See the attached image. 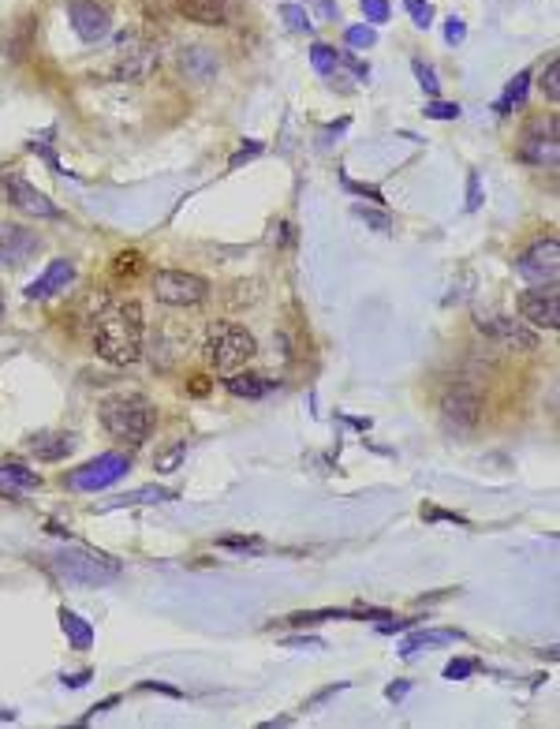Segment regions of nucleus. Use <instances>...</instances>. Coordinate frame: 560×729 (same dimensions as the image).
<instances>
[{
	"mask_svg": "<svg viewBox=\"0 0 560 729\" xmlns=\"http://www.w3.org/2000/svg\"><path fill=\"white\" fill-rule=\"evenodd\" d=\"M475 670H478L475 658H452V662L445 666V681H467Z\"/></svg>",
	"mask_w": 560,
	"mask_h": 729,
	"instance_id": "nucleus-34",
	"label": "nucleus"
},
{
	"mask_svg": "<svg viewBox=\"0 0 560 729\" xmlns=\"http://www.w3.org/2000/svg\"><path fill=\"white\" fill-rule=\"evenodd\" d=\"M262 150H266V146L258 143V139H251V143L239 146L236 154H232V161H228V169H239V165H247V161H254V158H258V154H262Z\"/></svg>",
	"mask_w": 560,
	"mask_h": 729,
	"instance_id": "nucleus-38",
	"label": "nucleus"
},
{
	"mask_svg": "<svg viewBox=\"0 0 560 729\" xmlns=\"http://www.w3.org/2000/svg\"><path fill=\"white\" fill-rule=\"evenodd\" d=\"M4 191H8V202H12L15 210H23V214L45 217V221H56V217H60V206H56L49 195H42L38 187H30L27 180H19V176H8V180H4Z\"/></svg>",
	"mask_w": 560,
	"mask_h": 729,
	"instance_id": "nucleus-12",
	"label": "nucleus"
},
{
	"mask_svg": "<svg viewBox=\"0 0 560 729\" xmlns=\"http://www.w3.org/2000/svg\"><path fill=\"white\" fill-rule=\"evenodd\" d=\"M284 647H307V651H322L325 640H318V636H288V640H284Z\"/></svg>",
	"mask_w": 560,
	"mask_h": 729,
	"instance_id": "nucleus-45",
	"label": "nucleus"
},
{
	"mask_svg": "<svg viewBox=\"0 0 560 729\" xmlns=\"http://www.w3.org/2000/svg\"><path fill=\"white\" fill-rule=\"evenodd\" d=\"M340 180H344V187H348V191H355V195H363V199L378 202V206H389V202H385V195H381L378 187H370V184H355V180H348V176H340Z\"/></svg>",
	"mask_w": 560,
	"mask_h": 729,
	"instance_id": "nucleus-40",
	"label": "nucleus"
},
{
	"mask_svg": "<svg viewBox=\"0 0 560 729\" xmlns=\"http://www.w3.org/2000/svg\"><path fill=\"white\" fill-rule=\"evenodd\" d=\"M0 251H4V258H12L15 266H19V262H27L30 255L42 251V236H38V232H27L23 225L0 221Z\"/></svg>",
	"mask_w": 560,
	"mask_h": 729,
	"instance_id": "nucleus-16",
	"label": "nucleus"
},
{
	"mask_svg": "<svg viewBox=\"0 0 560 729\" xmlns=\"http://www.w3.org/2000/svg\"><path fill=\"white\" fill-rule=\"evenodd\" d=\"M411 72H415V79H419V86L430 94V98H437V90H441V83H437V72L426 64V60H411Z\"/></svg>",
	"mask_w": 560,
	"mask_h": 729,
	"instance_id": "nucleus-32",
	"label": "nucleus"
},
{
	"mask_svg": "<svg viewBox=\"0 0 560 729\" xmlns=\"http://www.w3.org/2000/svg\"><path fill=\"white\" fill-rule=\"evenodd\" d=\"M157 49L154 45H142V42H131L120 53V60H116V68H112V75L120 79V83H142V79H150L157 68Z\"/></svg>",
	"mask_w": 560,
	"mask_h": 729,
	"instance_id": "nucleus-13",
	"label": "nucleus"
},
{
	"mask_svg": "<svg viewBox=\"0 0 560 729\" xmlns=\"http://www.w3.org/2000/svg\"><path fill=\"white\" fill-rule=\"evenodd\" d=\"M71 281H75V262L71 258H53L42 270V277L30 281L23 292H27V300H49L56 292H68Z\"/></svg>",
	"mask_w": 560,
	"mask_h": 729,
	"instance_id": "nucleus-15",
	"label": "nucleus"
},
{
	"mask_svg": "<svg viewBox=\"0 0 560 729\" xmlns=\"http://www.w3.org/2000/svg\"><path fill=\"white\" fill-rule=\"evenodd\" d=\"M90 681V670H79V673H64V685L68 688H83Z\"/></svg>",
	"mask_w": 560,
	"mask_h": 729,
	"instance_id": "nucleus-49",
	"label": "nucleus"
},
{
	"mask_svg": "<svg viewBox=\"0 0 560 729\" xmlns=\"http://www.w3.org/2000/svg\"><path fill=\"white\" fill-rule=\"evenodd\" d=\"M217 546H221V550H236V554H262V550H266V539H254V535H221Z\"/></svg>",
	"mask_w": 560,
	"mask_h": 729,
	"instance_id": "nucleus-27",
	"label": "nucleus"
},
{
	"mask_svg": "<svg viewBox=\"0 0 560 729\" xmlns=\"http://www.w3.org/2000/svg\"><path fill=\"white\" fill-rule=\"evenodd\" d=\"M478 206H482V180H478V172H467V210L475 214Z\"/></svg>",
	"mask_w": 560,
	"mask_h": 729,
	"instance_id": "nucleus-41",
	"label": "nucleus"
},
{
	"mask_svg": "<svg viewBox=\"0 0 560 729\" xmlns=\"http://www.w3.org/2000/svg\"><path fill=\"white\" fill-rule=\"evenodd\" d=\"M224 389H228L232 397H239V401H262V397H269V393H277L280 382H273V378H266V374L232 371L228 374V382H224Z\"/></svg>",
	"mask_w": 560,
	"mask_h": 729,
	"instance_id": "nucleus-18",
	"label": "nucleus"
},
{
	"mask_svg": "<svg viewBox=\"0 0 560 729\" xmlns=\"http://www.w3.org/2000/svg\"><path fill=\"white\" fill-rule=\"evenodd\" d=\"M344 688H348V681H340V685H329V688H322V692H318V696H310V700H307V711H318V707H322L325 700H333L336 692H344Z\"/></svg>",
	"mask_w": 560,
	"mask_h": 729,
	"instance_id": "nucleus-43",
	"label": "nucleus"
},
{
	"mask_svg": "<svg viewBox=\"0 0 560 729\" xmlns=\"http://www.w3.org/2000/svg\"><path fill=\"white\" fill-rule=\"evenodd\" d=\"M538 90L549 98V105H557L560 101V60L553 57L549 60V68L542 72V83H538Z\"/></svg>",
	"mask_w": 560,
	"mask_h": 729,
	"instance_id": "nucleus-29",
	"label": "nucleus"
},
{
	"mask_svg": "<svg viewBox=\"0 0 560 729\" xmlns=\"http://www.w3.org/2000/svg\"><path fill=\"white\" fill-rule=\"evenodd\" d=\"M116 703H120V696H109V700L94 703V707H90V715H86L83 722H90V718H98V715H105V711H112V707H116Z\"/></svg>",
	"mask_w": 560,
	"mask_h": 729,
	"instance_id": "nucleus-48",
	"label": "nucleus"
},
{
	"mask_svg": "<svg viewBox=\"0 0 560 729\" xmlns=\"http://www.w3.org/2000/svg\"><path fill=\"white\" fill-rule=\"evenodd\" d=\"M310 68H314V72L318 75H333L336 72V49L333 45H314V49H310Z\"/></svg>",
	"mask_w": 560,
	"mask_h": 729,
	"instance_id": "nucleus-28",
	"label": "nucleus"
},
{
	"mask_svg": "<svg viewBox=\"0 0 560 729\" xmlns=\"http://www.w3.org/2000/svg\"><path fill=\"white\" fill-rule=\"evenodd\" d=\"M172 8L198 27H224L228 23V8L224 0H172Z\"/></svg>",
	"mask_w": 560,
	"mask_h": 729,
	"instance_id": "nucleus-17",
	"label": "nucleus"
},
{
	"mask_svg": "<svg viewBox=\"0 0 560 729\" xmlns=\"http://www.w3.org/2000/svg\"><path fill=\"white\" fill-rule=\"evenodd\" d=\"M68 23H71V30L90 45L101 42V38H109V30H112L109 12H105L101 4H94V0H71Z\"/></svg>",
	"mask_w": 560,
	"mask_h": 729,
	"instance_id": "nucleus-11",
	"label": "nucleus"
},
{
	"mask_svg": "<svg viewBox=\"0 0 560 729\" xmlns=\"http://www.w3.org/2000/svg\"><path fill=\"white\" fill-rule=\"evenodd\" d=\"M157 423V412L150 397L142 393H116L109 401L101 404V427L109 430L116 442L127 445H142L150 438V430Z\"/></svg>",
	"mask_w": 560,
	"mask_h": 729,
	"instance_id": "nucleus-3",
	"label": "nucleus"
},
{
	"mask_svg": "<svg viewBox=\"0 0 560 729\" xmlns=\"http://www.w3.org/2000/svg\"><path fill=\"white\" fill-rule=\"evenodd\" d=\"M60 629H64V636H68V644L75 647V651H90V644H94V629H90L86 617L71 614V610H60Z\"/></svg>",
	"mask_w": 560,
	"mask_h": 729,
	"instance_id": "nucleus-23",
	"label": "nucleus"
},
{
	"mask_svg": "<svg viewBox=\"0 0 560 729\" xmlns=\"http://www.w3.org/2000/svg\"><path fill=\"white\" fill-rule=\"evenodd\" d=\"M277 726H292V718H273V722H266V729H277Z\"/></svg>",
	"mask_w": 560,
	"mask_h": 729,
	"instance_id": "nucleus-50",
	"label": "nucleus"
},
{
	"mask_svg": "<svg viewBox=\"0 0 560 729\" xmlns=\"http://www.w3.org/2000/svg\"><path fill=\"white\" fill-rule=\"evenodd\" d=\"M42 475L23 468V464H0V498H19L27 490H38Z\"/></svg>",
	"mask_w": 560,
	"mask_h": 729,
	"instance_id": "nucleus-20",
	"label": "nucleus"
},
{
	"mask_svg": "<svg viewBox=\"0 0 560 729\" xmlns=\"http://www.w3.org/2000/svg\"><path fill=\"white\" fill-rule=\"evenodd\" d=\"M441 644H463V632L460 629H422L400 644V655L411 658V655H419L422 647H441Z\"/></svg>",
	"mask_w": 560,
	"mask_h": 729,
	"instance_id": "nucleus-21",
	"label": "nucleus"
},
{
	"mask_svg": "<svg viewBox=\"0 0 560 729\" xmlns=\"http://www.w3.org/2000/svg\"><path fill=\"white\" fill-rule=\"evenodd\" d=\"M355 217H363L370 229L378 232H389L392 229V217L389 214H374V210H366V206H355Z\"/></svg>",
	"mask_w": 560,
	"mask_h": 729,
	"instance_id": "nucleus-39",
	"label": "nucleus"
},
{
	"mask_svg": "<svg viewBox=\"0 0 560 729\" xmlns=\"http://www.w3.org/2000/svg\"><path fill=\"white\" fill-rule=\"evenodd\" d=\"M280 19H284V23H288V30H295V34H310V30H314V19H310V12L303 8V4H295V0L280 4Z\"/></svg>",
	"mask_w": 560,
	"mask_h": 729,
	"instance_id": "nucleus-26",
	"label": "nucleus"
},
{
	"mask_svg": "<svg viewBox=\"0 0 560 729\" xmlns=\"http://www.w3.org/2000/svg\"><path fill=\"white\" fill-rule=\"evenodd\" d=\"M527 90H531V72L523 68V72H519L516 79H512V83L504 86V94L497 98L493 113H497V116H508L512 109H516V105H523V101H527Z\"/></svg>",
	"mask_w": 560,
	"mask_h": 729,
	"instance_id": "nucleus-24",
	"label": "nucleus"
},
{
	"mask_svg": "<svg viewBox=\"0 0 560 729\" xmlns=\"http://www.w3.org/2000/svg\"><path fill=\"white\" fill-rule=\"evenodd\" d=\"M404 8H407V15H411V23H415L419 30L434 27V4H430V0H404Z\"/></svg>",
	"mask_w": 560,
	"mask_h": 729,
	"instance_id": "nucleus-30",
	"label": "nucleus"
},
{
	"mask_svg": "<svg viewBox=\"0 0 560 729\" xmlns=\"http://www.w3.org/2000/svg\"><path fill=\"white\" fill-rule=\"evenodd\" d=\"M478 333H486L490 341H497L501 348L508 352H538V333H534L527 322H516V318H504V315H482L475 318Z\"/></svg>",
	"mask_w": 560,
	"mask_h": 729,
	"instance_id": "nucleus-9",
	"label": "nucleus"
},
{
	"mask_svg": "<svg viewBox=\"0 0 560 729\" xmlns=\"http://www.w3.org/2000/svg\"><path fill=\"white\" fill-rule=\"evenodd\" d=\"M463 38H467V23H463L460 15H452V19L445 23V42L448 45H460Z\"/></svg>",
	"mask_w": 560,
	"mask_h": 729,
	"instance_id": "nucleus-42",
	"label": "nucleus"
},
{
	"mask_svg": "<svg viewBox=\"0 0 560 729\" xmlns=\"http://www.w3.org/2000/svg\"><path fill=\"white\" fill-rule=\"evenodd\" d=\"M53 572L64 576L68 584H83V587H105L120 576V561L105 558L98 550H86V546H68L53 554Z\"/></svg>",
	"mask_w": 560,
	"mask_h": 729,
	"instance_id": "nucleus-4",
	"label": "nucleus"
},
{
	"mask_svg": "<svg viewBox=\"0 0 560 729\" xmlns=\"http://www.w3.org/2000/svg\"><path fill=\"white\" fill-rule=\"evenodd\" d=\"M142 341H146V322L142 307L135 300L105 303L94 318V348L98 356L112 367H131L142 359Z\"/></svg>",
	"mask_w": 560,
	"mask_h": 729,
	"instance_id": "nucleus-1",
	"label": "nucleus"
},
{
	"mask_svg": "<svg viewBox=\"0 0 560 729\" xmlns=\"http://www.w3.org/2000/svg\"><path fill=\"white\" fill-rule=\"evenodd\" d=\"M127 472H131V457H127V453H101V457L86 460L83 468H75V472L64 475V486H68V490L94 494V490H105V486L120 483Z\"/></svg>",
	"mask_w": 560,
	"mask_h": 729,
	"instance_id": "nucleus-5",
	"label": "nucleus"
},
{
	"mask_svg": "<svg viewBox=\"0 0 560 729\" xmlns=\"http://www.w3.org/2000/svg\"><path fill=\"white\" fill-rule=\"evenodd\" d=\"M411 692V681H396V685H389L385 688V700H392V703H400Z\"/></svg>",
	"mask_w": 560,
	"mask_h": 729,
	"instance_id": "nucleus-47",
	"label": "nucleus"
},
{
	"mask_svg": "<svg viewBox=\"0 0 560 729\" xmlns=\"http://www.w3.org/2000/svg\"><path fill=\"white\" fill-rule=\"evenodd\" d=\"M516 273L531 285H546V281H557L560 273V243L549 236V240L531 243L523 255L516 258Z\"/></svg>",
	"mask_w": 560,
	"mask_h": 729,
	"instance_id": "nucleus-8",
	"label": "nucleus"
},
{
	"mask_svg": "<svg viewBox=\"0 0 560 729\" xmlns=\"http://www.w3.org/2000/svg\"><path fill=\"white\" fill-rule=\"evenodd\" d=\"M460 105H456V101H430V105H426V116H430V120H460Z\"/></svg>",
	"mask_w": 560,
	"mask_h": 729,
	"instance_id": "nucleus-36",
	"label": "nucleus"
},
{
	"mask_svg": "<svg viewBox=\"0 0 560 729\" xmlns=\"http://www.w3.org/2000/svg\"><path fill=\"white\" fill-rule=\"evenodd\" d=\"M254 356H258V341L239 322H210L202 333V359L213 371L232 374L247 367Z\"/></svg>",
	"mask_w": 560,
	"mask_h": 729,
	"instance_id": "nucleus-2",
	"label": "nucleus"
},
{
	"mask_svg": "<svg viewBox=\"0 0 560 729\" xmlns=\"http://www.w3.org/2000/svg\"><path fill=\"white\" fill-rule=\"evenodd\" d=\"M519 315L531 329H549L557 333L560 329V288L557 281H546V285H534L519 296Z\"/></svg>",
	"mask_w": 560,
	"mask_h": 729,
	"instance_id": "nucleus-7",
	"label": "nucleus"
},
{
	"mask_svg": "<svg viewBox=\"0 0 560 729\" xmlns=\"http://www.w3.org/2000/svg\"><path fill=\"white\" fill-rule=\"evenodd\" d=\"M139 270H142V255H139V251H120V255H116V262H112V273H116V277H135Z\"/></svg>",
	"mask_w": 560,
	"mask_h": 729,
	"instance_id": "nucleus-33",
	"label": "nucleus"
},
{
	"mask_svg": "<svg viewBox=\"0 0 560 729\" xmlns=\"http://www.w3.org/2000/svg\"><path fill=\"white\" fill-rule=\"evenodd\" d=\"M557 116H549V120H534L527 135H523V143H519V158L531 161V165H542V169H557Z\"/></svg>",
	"mask_w": 560,
	"mask_h": 729,
	"instance_id": "nucleus-10",
	"label": "nucleus"
},
{
	"mask_svg": "<svg viewBox=\"0 0 560 729\" xmlns=\"http://www.w3.org/2000/svg\"><path fill=\"white\" fill-rule=\"evenodd\" d=\"M187 457V442H176L168 453L157 457V472H172V468H180V460Z\"/></svg>",
	"mask_w": 560,
	"mask_h": 729,
	"instance_id": "nucleus-37",
	"label": "nucleus"
},
{
	"mask_svg": "<svg viewBox=\"0 0 560 729\" xmlns=\"http://www.w3.org/2000/svg\"><path fill=\"white\" fill-rule=\"evenodd\" d=\"M30 457L38 460H64L75 449V438L71 434H64V430H42V434H34L30 438Z\"/></svg>",
	"mask_w": 560,
	"mask_h": 729,
	"instance_id": "nucleus-19",
	"label": "nucleus"
},
{
	"mask_svg": "<svg viewBox=\"0 0 560 729\" xmlns=\"http://www.w3.org/2000/svg\"><path fill=\"white\" fill-rule=\"evenodd\" d=\"M336 64H348V68L359 75V79H370V68H366V64H359V60L351 57V53H336Z\"/></svg>",
	"mask_w": 560,
	"mask_h": 729,
	"instance_id": "nucleus-46",
	"label": "nucleus"
},
{
	"mask_svg": "<svg viewBox=\"0 0 560 729\" xmlns=\"http://www.w3.org/2000/svg\"><path fill=\"white\" fill-rule=\"evenodd\" d=\"M359 8H363L366 23H389V0H359Z\"/></svg>",
	"mask_w": 560,
	"mask_h": 729,
	"instance_id": "nucleus-35",
	"label": "nucleus"
},
{
	"mask_svg": "<svg viewBox=\"0 0 560 729\" xmlns=\"http://www.w3.org/2000/svg\"><path fill=\"white\" fill-rule=\"evenodd\" d=\"M183 72L195 75V79H210L217 72V60L210 49H183Z\"/></svg>",
	"mask_w": 560,
	"mask_h": 729,
	"instance_id": "nucleus-25",
	"label": "nucleus"
},
{
	"mask_svg": "<svg viewBox=\"0 0 560 729\" xmlns=\"http://www.w3.org/2000/svg\"><path fill=\"white\" fill-rule=\"evenodd\" d=\"M307 4L314 8V12H318V19H322V23H333L336 12H340V8H336V0H307Z\"/></svg>",
	"mask_w": 560,
	"mask_h": 729,
	"instance_id": "nucleus-44",
	"label": "nucleus"
},
{
	"mask_svg": "<svg viewBox=\"0 0 560 729\" xmlns=\"http://www.w3.org/2000/svg\"><path fill=\"white\" fill-rule=\"evenodd\" d=\"M0 307H4V303H0Z\"/></svg>",
	"mask_w": 560,
	"mask_h": 729,
	"instance_id": "nucleus-51",
	"label": "nucleus"
},
{
	"mask_svg": "<svg viewBox=\"0 0 560 729\" xmlns=\"http://www.w3.org/2000/svg\"><path fill=\"white\" fill-rule=\"evenodd\" d=\"M478 415H482V401H478V393H471V389H456V393H448L445 404H441V419H445V427L456 430V434H467V430L478 423Z\"/></svg>",
	"mask_w": 560,
	"mask_h": 729,
	"instance_id": "nucleus-14",
	"label": "nucleus"
},
{
	"mask_svg": "<svg viewBox=\"0 0 560 729\" xmlns=\"http://www.w3.org/2000/svg\"><path fill=\"white\" fill-rule=\"evenodd\" d=\"M161 501H176V490H168V486H139V490H131V494L112 498L105 509H127V505H161Z\"/></svg>",
	"mask_w": 560,
	"mask_h": 729,
	"instance_id": "nucleus-22",
	"label": "nucleus"
},
{
	"mask_svg": "<svg viewBox=\"0 0 560 729\" xmlns=\"http://www.w3.org/2000/svg\"><path fill=\"white\" fill-rule=\"evenodd\" d=\"M154 296L161 303H168V307H198L210 296V281L187 270H157Z\"/></svg>",
	"mask_w": 560,
	"mask_h": 729,
	"instance_id": "nucleus-6",
	"label": "nucleus"
},
{
	"mask_svg": "<svg viewBox=\"0 0 560 729\" xmlns=\"http://www.w3.org/2000/svg\"><path fill=\"white\" fill-rule=\"evenodd\" d=\"M344 42L351 45V49H370V45H378V30L374 27H348L344 30Z\"/></svg>",
	"mask_w": 560,
	"mask_h": 729,
	"instance_id": "nucleus-31",
	"label": "nucleus"
}]
</instances>
